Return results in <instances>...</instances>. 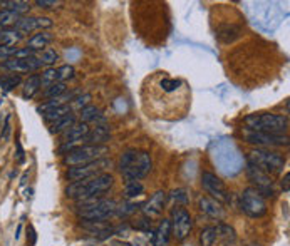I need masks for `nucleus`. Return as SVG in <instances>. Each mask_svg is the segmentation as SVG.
<instances>
[{
  "label": "nucleus",
  "instance_id": "f257e3e1",
  "mask_svg": "<svg viewBox=\"0 0 290 246\" xmlns=\"http://www.w3.org/2000/svg\"><path fill=\"white\" fill-rule=\"evenodd\" d=\"M143 107L148 115L158 119H181L191 102L188 84L181 79L168 77L166 72H154L143 84Z\"/></svg>",
  "mask_w": 290,
  "mask_h": 246
},
{
  "label": "nucleus",
  "instance_id": "f03ea898",
  "mask_svg": "<svg viewBox=\"0 0 290 246\" xmlns=\"http://www.w3.org/2000/svg\"><path fill=\"white\" fill-rule=\"evenodd\" d=\"M153 159L146 151L129 149L119 158V173L126 181H139L151 173Z\"/></svg>",
  "mask_w": 290,
  "mask_h": 246
},
{
  "label": "nucleus",
  "instance_id": "7ed1b4c3",
  "mask_svg": "<svg viewBox=\"0 0 290 246\" xmlns=\"http://www.w3.org/2000/svg\"><path fill=\"white\" fill-rule=\"evenodd\" d=\"M113 184H114L113 174L103 173L99 176H94V178L71 183L66 188V196L77 201H86L89 198H98V196L104 194L106 191L113 188Z\"/></svg>",
  "mask_w": 290,
  "mask_h": 246
},
{
  "label": "nucleus",
  "instance_id": "20e7f679",
  "mask_svg": "<svg viewBox=\"0 0 290 246\" xmlns=\"http://www.w3.org/2000/svg\"><path fill=\"white\" fill-rule=\"evenodd\" d=\"M248 131L255 133H268V134H283L288 128L287 115H278L272 112L262 114H248L245 117Z\"/></svg>",
  "mask_w": 290,
  "mask_h": 246
},
{
  "label": "nucleus",
  "instance_id": "39448f33",
  "mask_svg": "<svg viewBox=\"0 0 290 246\" xmlns=\"http://www.w3.org/2000/svg\"><path fill=\"white\" fill-rule=\"evenodd\" d=\"M118 203L114 199H101V198H89L82 201L79 209V216L84 221H106L116 214Z\"/></svg>",
  "mask_w": 290,
  "mask_h": 246
},
{
  "label": "nucleus",
  "instance_id": "423d86ee",
  "mask_svg": "<svg viewBox=\"0 0 290 246\" xmlns=\"http://www.w3.org/2000/svg\"><path fill=\"white\" fill-rule=\"evenodd\" d=\"M248 163L257 166L258 169H262L265 174H280L283 171L285 166V158L282 154L275 153V151L268 149H253L248 154Z\"/></svg>",
  "mask_w": 290,
  "mask_h": 246
},
{
  "label": "nucleus",
  "instance_id": "0eeeda50",
  "mask_svg": "<svg viewBox=\"0 0 290 246\" xmlns=\"http://www.w3.org/2000/svg\"><path fill=\"white\" fill-rule=\"evenodd\" d=\"M109 153L108 146H92V144H81L76 149H72L71 153L66 154L64 158V164H67L69 168L79 164H86L91 161L101 159Z\"/></svg>",
  "mask_w": 290,
  "mask_h": 246
},
{
  "label": "nucleus",
  "instance_id": "6e6552de",
  "mask_svg": "<svg viewBox=\"0 0 290 246\" xmlns=\"http://www.w3.org/2000/svg\"><path fill=\"white\" fill-rule=\"evenodd\" d=\"M113 166V161L108 158H101L96 161H91V163L86 164H79V166H72V168L67 169V179L76 183V181H82L87 178H94V176H99Z\"/></svg>",
  "mask_w": 290,
  "mask_h": 246
},
{
  "label": "nucleus",
  "instance_id": "1a4fd4ad",
  "mask_svg": "<svg viewBox=\"0 0 290 246\" xmlns=\"http://www.w3.org/2000/svg\"><path fill=\"white\" fill-rule=\"evenodd\" d=\"M240 208L250 218H262L267 213V203L255 188H247L240 196Z\"/></svg>",
  "mask_w": 290,
  "mask_h": 246
},
{
  "label": "nucleus",
  "instance_id": "9d476101",
  "mask_svg": "<svg viewBox=\"0 0 290 246\" xmlns=\"http://www.w3.org/2000/svg\"><path fill=\"white\" fill-rule=\"evenodd\" d=\"M169 221H171V234L176 238V241L186 239L193 229V219L188 209L183 208V206H176L171 211V219Z\"/></svg>",
  "mask_w": 290,
  "mask_h": 246
},
{
  "label": "nucleus",
  "instance_id": "9b49d317",
  "mask_svg": "<svg viewBox=\"0 0 290 246\" xmlns=\"http://www.w3.org/2000/svg\"><path fill=\"white\" fill-rule=\"evenodd\" d=\"M202 186L205 188L208 194H212L213 199H217L218 203H227L230 199V193L227 186L217 174L213 173H203L202 174Z\"/></svg>",
  "mask_w": 290,
  "mask_h": 246
},
{
  "label": "nucleus",
  "instance_id": "f8f14e48",
  "mask_svg": "<svg viewBox=\"0 0 290 246\" xmlns=\"http://www.w3.org/2000/svg\"><path fill=\"white\" fill-rule=\"evenodd\" d=\"M245 139L250 144H257L263 148H275V146H288V136L283 134H268V133H255V131H245Z\"/></svg>",
  "mask_w": 290,
  "mask_h": 246
},
{
  "label": "nucleus",
  "instance_id": "ddd939ff",
  "mask_svg": "<svg viewBox=\"0 0 290 246\" xmlns=\"http://www.w3.org/2000/svg\"><path fill=\"white\" fill-rule=\"evenodd\" d=\"M247 176L252 181L253 188L258 191L262 196H273V181L268 174H265L262 169H258L257 166L250 164L247 166Z\"/></svg>",
  "mask_w": 290,
  "mask_h": 246
},
{
  "label": "nucleus",
  "instance_id": "4468645a",
  "mask_svg": "<svg viewBox=\"0 0 290 246\" xmlns=\"http://www.w3.org/2000/svg\"><path fill=\"white\" fill-rule=\"evenodd\" d=\"M42 60L32 55L29 59H9L6 62H2L0 67L6 69V70H11L12 74H27V72H37L39 69L42 67Z\"/></svg>",
  "mask_w": 290,
  "mask_h": 246
},
{
  "label": "nucleus",
  "instance_id": "2eb2a0df",
  "mask_svg": "<svg viewBox=\"0 0 290 246\" xmlns=\"http://www.w3.org/2000/svg\"><path fill=\"white\" fill-rule=\"evenodd\" d=\"M168 194L164 191H156L146 203L143 204V214L148 219H156L163 214V209L166 206Z\"/></svg>",
  "mask_w": 290,
  "mask_h": 246
},
{
  "label": "nucleus",
  "instance_id": "dca6fc26",
  "mask_svg": "<svg viewBox=\"0 0 290 246\" xmlns=\"http://www.w3.org/2000/svg\"><path fill=\"white\" fill-rule=\"evenodd\" d=\"M52 27V20L49 17H21L16 22V30H19L22 35L31 34L37 29H49Z\"/></svg>",
  "mask_w": 290,
  "mask_h": 246
},
{
  "label": "nucleus",
  "instance_id": "f3484780",
  "mask_svg": "<svg viewBox=\"0 0 290 246\" xmlns=\"http://www.w3.org/2000/svg\"><path fill=\"white\" fill-rule=\"evenodd\" d=\"M198 208L202 213H205L210 218L215 219H223L225 218V209L222 203H218L217 199L210 198V196H200L198 198Z\"/></svg>",
  "mask_w": 290,
  "mask_h": 246
},
{
  "label": "nucleus",
  "instance_id": "a211bd4d",
  "mask_svg": "<svg viewBox=\"0 0 290 246\" xmlns=\"http://www.w3.org/2000/svg\"><path fill=\"white\" fill-rule=\"evenodd\" d=\"M111 139V131L106 124H98L96 128L89 129L87 136L84 138V143L92 146H106L108 141Z\"/></svg>",
  "mask_w": 290,
  "mask_h": 246
},
{
  "label": "nucleus",
  "instance_id": "6ab92c4d",
  "mask_svg": "<svg viewBox=\"0 0 290 246\" xmlns=\"http://www.w3.org/2000/svg\"><path fill=\"white\" fill-rule=\"evenodd\" d=\"M89 129H91V128H89L87 124H84V122H74L67 131H64L61 143H74V144L82 143L84 138H86L87 133H89Z\"/></svg>",
  "mask_w": 290,
  "mask_h": 246
},
{
  "label": "nucleus",
  "instance_id": "aec40b11",
  "mask_svg": "<svg viewBox=\"0 0 290 246\" xmlns=\"http://www.w3.org/2000/svg\"><path fill=\"white\" fill-rule=\"evenodd\" d=\"M169 238H171V221L163 218L159 221L158 228L153 231L151 244L153 246H168Z\"/></svg>",
  "mask_w": 290,
  "mask_h": 246
},
{
  "label": "nucleus",
  "instance_id": "412c9836",
  "mask_svg": "<svg viewBox=\"0 0 290 246\" xmlns=\"http://www.w3.org/2000/svg\"><path fill=\"white\" fill-rule=\"evenodd\" d=\"M54 35L47 30H41L39 34L32 35L31 39L27 40V49H31L32 52H37V50H46V47L52 42Z\"/></svg>",
  "mask_w": 290,
  "mask_h": 246
},
{
  "label": "nucleus",
  "instance_id": "4be33fe9",
  "mask_svg": "<svg viewBox=\"0 0 290 246\" xmlns=\"http://www.w3.org/2000/svg\"><path fill=\"white\" fill-rule=\"evenodd\" d=\"M39 90H41V77L39 74H32L24 80V89H22V97L24 99H32Z\"/></svg>",
  "mask_w": 290,
  "mask_h": 246
},
{
  "label": "nucleus",
  "instance_id": "5701e85b",
  "mask_svg": "<svg viewBox=\"0 0 290 246\" xmlns=\"http://www.w3.org/2000/svg\"><path fill=\"white\" fill-rule=\"evenodd\" d=\"M69 114H72L71 104H62V105H59V107L49 110V112H46V114H42V117L47 124H51V122H54V120L66 117V115H69Z\"/></svg>",
  "mask_w": 290,
  "mask_h": 246
},
{
  "label": "nucleus",
  "instance_id": "b1692460",
  "mask_svg": "<svg viewBox=\"0 0 290 246\" xmlns=\"http://www.w3.org/2000/svg\"><path fill=\"white\" fill-rule=\"evenodd\" d=\"M81 122L87 124V122H99V120H103V112L101 109L96 107V105H86L84 109H81Z\"/></svg>",
  "mask_w": 290,
  "mask_h": 246
},
{
  "label": "nucleus",
  "instance_id": "393cba45",
  "mask_svg": "<svg viewBox=\"0 0 290 246\" xmlns=\"http://www.w3.org/2000/svg\"><path fill=\"white\" fill-rule=\"evenodd\" d=\"M24 39V35L16 29L0 30V45H17Z\"/></svg>",
  "mask_w": 290,
  "mask_h": 246
},
{
  "label": "nucleus",
  "instance_id": "a878e982",
  "mask_svg": "<svg viewBox=\"0 0 290 246\" xmlns=\"http://www.w3.org/2000/svg\"><path fill=\"white\" fill-rule=\"evenodd\" d=\"M76 122V115L74 114H69L66 115V117H62V119H57V120H54V122L49 124V131H51L52 134H61L64 133V131H67L71 126Z\"/></svg>",
  "mask_w": 290,
  "mask_h": 246
},
{
  "label": "nucleus",
  "instance_id": "bb28decb",
  "mask_svg": "<svg viewBox=\"0 0 290 246\" xmlns=\"http://www.w3.org/2000/svg\"><path fill=\"white\" fill-rule=\"evenodd\" d=\"M22 84V77L19 74H4L0 75V89H4V92H11L16 87Z\"/></svg>",
  "mask_w": 290,
  "mask_h": 246
},
{
  "label": "nucleus",
  "instance_id": "cd10ccee",
  "mask_svg": "<svg viewBox=\"0 0 290 246\" xmlns=\"http://www.w3.org/2000/svg\"><path fill=\"white\" fill-rule=\"evenodd\" d=\"M144 193V186L139 183V181H126L124 183V189H123V196L126 199H134L138 196H141Z\"/></svg>",
  "mask_w": 290,
  "mask_h": 246
},
{
  "label": "nucleus",
  "instance_id": "c85d7f7f",
  "mask_svg": "<svg viewBox=\"0 0 290 246\" xmlns=\"http://www.w3.org/2000/svg\"><path fill=\"white\" fill-rule=\"evenodd\" d=\"M4 9L11 10V12H16L22 17V14H26L31 10V2H26V0H6V2L0 4Z\"/></svg>",
  "mask_w": 290,
  "mask_h": 246
},
{
  "label": "nucleus",
  "instance_id": "c756f323",
  "mask_svg": "<svg viewBox=\"0 0 290 246\" xmlns=\"http://www.w3.org/2000/svg\"><path fill=\"white\" fill-rule=\"evenodd\" d=\"M218 238L217 226H207L200 231V244L202 246H213V243Z\"/></svg>",
  "mask_w": 290,
  "mask_h": 246
},
{
  "label": "nucleus",
  "instance_id": "7c9ffc66",
  "mask_svg": "<svg viewBox=\"0 0 290 246\" xmlns=\"http://www.w3.org/2000/svg\"><path fill=\"white\" fill-rule=\"evenodd\" d=\"M67 92V85L66 82H54L52 85H49L44 90V97L47 99H56V97H61Z\"/></svg>",
  "mask_w": 290,
  "mask_h": 246
},
{
  "label": "nucleus",
  "instance_id": "2f4dec72",
  "mask_svg": "<svg viewBox=\"0 0 290 246\" xmlns=\"http://www.w3.org/2000/svg\"><path fill=\"white\" fill-rule=\"evenodd\" d=\"M39 77H41V87H49L54 82H57V70L56 67H46L42 74H39Z\"/></svg>",
  "mask_w": 290,
  "mask_h": 246
},
{
  "label": "nucleus",
  "instance_id": "473e14b6",
  "mask_svg": "<svg viewBox=\"0 0 290 246\" xmlns=\"http://www.w3.org/2000/svg\"><path fill=\"white\" fill-rule=\"evenodd\" d=\"M21 15L16 12H11L7 9H0V27H7V25H16Z\"/></svg>",
  "mask_w": 290,
  "mask_h": 246
},
{
  "label": "nucleus",
  "instance_id": "72a5a7b5",
  "mask_svg": "<svg viewBox=\"0 0 290 246\" xmlns=\"http://www.w3.org/2000/svg\"><path fill=\"white\" fill-rule=\"evenodd\" d=\"M57 70V82H66L67 79H72L74 77V74H76V69L72 67V65H61Z\"/></svg>",
  "mask_w": 290,
  "mask_h": 246
},
{
  "label": "nucleus",
  "instance_id": "f704fd0d",
  "mask_svg": "<svg viewBox=\"0 0 290 246\" xmlns=\"http://www.w3.org/2000/svg\"><path fill=\"white\" fill-rule=\"evenodd\" d=\"M39 59L42 60L44 65H47V67H52V65L59 60V54L54 49H46V50H42V55Z\"/></svg>",
  "mask_w": 290,
  "mask_h": 246
},
{
  "label": "nucleus",
  "instance_id": "c9c22d12",
  "mask_svg": "<svg viewBox=\"0 0 290 246\" xmlns=\"http://www.w3.org/2000/svg\"><path fill=\"white\" fill-rule=\"evenodd\" d=\"M91 94H81V95H76V97L72 99V104H71V107L72 109H84L86 105H89V102H91Z\"/></svg>",
  "mask_w": 290,
  "mask_h": 246
},
{
  "label": "nucleus",
  "instance_id": "e433bc0d",
  "mask_svg": "<svg viewBox=\"0 0 290 246\" xmlns=\"http://www.w3.org/2000/svg\"><path fill=\"white\" fill-rule=\"evenodd\" d=\"M17 45H0V60H9V59H12L14 55H16L17 52Z\"/></svg>",
  "mask_w": 290,
  "mask_h": 246
},
{
  "label": "nucleus",
  "instance_id": "4c0bfd02",
  "mask_svg": "<svg viewBox=\"0 0 290 246\" xmlns=\"http://www.w3.org/2000/svg\"><path fill=\"white\" fill-rule=\"evenodd\" d=\"M136 206L134 203H123V204H118V209H116V214L119 216H128V214H133L134 211H136Z\"/></svg>",
  "mask_w": 290,
  "mask_h": 246
},
{
  "label": "nucleus",
  "instance_id": "58836bf2",
  "mask_svg": "<svg viewBox=\"0 0 290 246\" xmlns=\"http://www.w3.org/2000/svg\"><path fill=\"white\" fill-rule=\"evenodd\" d=\"M169 196H171V199H174L176 203H183V204H184V203L188 201V194H186V191H184V189L173 191V193L169 194Z\"/></svg>",
  "mask_w": 290,
  "mask_h": 246
},
{
  "label": "nucleus",
  "instance_id": "ea45409f",
  "mask_svg": "<svg viewBox=\"0 0 290 246\" xmlns=\"http://www.w3.org/2000/svg\"><path fill=\"white\" fill-rule=\"evenodd\" d=\"M151 219H148V218H141L138 221L136 224H134V228L139 229V231H146V233H149L151 231Z\"/></svg>",
  "mask_w": 290,
  "mask_h": 246
},
{
  "label": "nucleus",
  "instance_id": "a19ab883",
  "mask_svg": "<svg viewBox=\"0 0 290 246\" xmlns=\"http://www.w3.org/2000/svg\"><path fill=\"white\" fill-rule=\"evenodd\" d=\"M34 52L31 49H27V47H21V49H17V52L16 55H14L12 59H29V57H32Z\"/></svg>",
  "mask_w": 290,
  "mask_h": 246
},
{
  "label": "nucleus",
  "instance_id": "79ce46f5",
  "mask_svg": "<svg viewBox=\"0 0 290 246\" xmlns=\"http://www.w3.org/2000/svg\"><path fill=\"white\" fill-rule=\"evenodd\" d=\"M61 2H57V0H36V5L41 9H54L57 7V5Z\"/></svg>",
  "mask_w": 290,
  "mask_h": 246
},
{
  "label": "nucleus",
  "instance_id": "37998d69",
  "mask_svg": "<svg viewBox=\"0 0 290 246\" xmlns=\"http://www.w3.org/2000/svg\"><path fill=\"white\" fill-rule=\"evenodd\" d=\"M27 241H29V244H31V246H34L37 243V233H36V228H34L32 224L27 226Z\"/></svg>",
  "mask_w": 290,
  "mask_h": 246
},
{
  "label": "nucleus",
  "instance_id": "c03bdc74",
  "mask_svg": "<svg viewBox=\"0 0 290 246\" xmlns=\"http://www.w3.org/2000/svg\"><path fill=\"white\" fill-rule=\"evenodd\" d=\"M11 115H7L6 117V122H4V131H2V141H9V138H11Z\"/></svg>",
  "mask_w": 290,
  "mask_h": 246
},
{
  "label": "nucleus",
  "instance_id": "a18cd8bd",
  "mask_svg": "<svg viewBox=\"0 0 290 246\" xmlns=\"http://www.w3.org/2000/svg\"><path fill=\"white\" fill-rule=\"evenodd\" d=\"M16 146H17V161H19V163H21V164H24V163H26V153H24L22 144L17 141Z\"/></svg>",
  "mask_w": 290,
  "mask_h": 246
},
{
  "label": "nucleus",
  "instance_id": "49530a36",
  "mask_svg": "<svg viewBox=\"0 0 290 246\" xmlns=\"http://www.w3.org/2000/svg\"><path fill=\"white\" fill-rule=\"evenodd\" d=\"M288 181H290V174L288 173H285V176H283V179H282V189L285 191V193H288Z\"/></svg>",
  "mask_w": 290,
  "mask_h": 246
},
{
  "label": "nucleus",
  "instance_id": "de8ad7c7",
  "mask_svg": "<svg viewBox=\"0 0 290 246\" xmlns=\"http://www.w3.org/2000/svg\"><path fill=\"white\" fill-rule=\"evenodd\" d=\"M111 246H131V244L126 243V241H113Z\"/></svg>",
  "mask_w": 290,
  "mask_h": 246
},
{
  "label": "nucleus",
  "instance_id": "09e8293b",
  "mask_svg": "<svg viewBox=\"0 0 290 246\" xmlns=\"http://www.w3.org/2000/svg\"><path fill=\"white\" fill-rule=\"evenodd\" d=\"M27 176H29V171H26V173H24V176H22V181H21V184H22V186L27 183Z\"/></svg>",
  "mask_w": 290,
  "mask_h": 246
},
{
  "label": "nucleus",
  "instance_id": "8fccbe9b",
  "mask_svg": "<svg viewBox=\"0 0 290 246\" xmlns=\"http://www.w3.org/2000/svg\"><path fill=\"white\" fill-rule=\"evenodd\" d=\"M21 231H22V224H19L17 231H16V239H19V236H21Z\"/></svg>",
  "mask_w": 290,
  "mask_h": 246
},
{
  "label": "nucleus",
  "instance_id": "3c124183",
  "mask_svg": "<svg viewBox=\"0 0 290 246\" xmlns=\"http://www.w3.org/2000/svg\"><path fill=\"white\" fill-rule=\"evenodd\" d=\"M131 246H141V244H139V243H133Z\"/></svg>",
  "mask_w": 290,
  "mask_h": 246
},
{
  "label": "nucleus",
  "instance_id": "603ef678",
  "mask_svg": "<svg viewBox=\"0 0 290 246\" xmlns=\"http://www.w3.org/2000/svg\"><path fill=\"white\" fill-rule=\"evenodd\" d=\"M2 29H4V27H0V30H2Z\"/></svg>",
  "mask_w": 290,
  "mask_h": 246
}]
</instances>
